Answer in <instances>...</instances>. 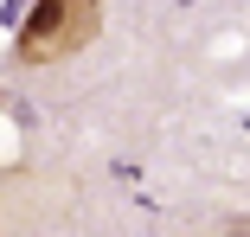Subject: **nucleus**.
<instances>
[{
  "label": "nucleus",
  "mask_w": 250,
  "mask_h": 237,
  "mask_svg": "<svg viewBox=\"0 0 250 237\" xmlns=\"http://www.w3.org/2000/svg\"><path fill=\"white\" fill-rule=\"evenodd\" d=\"M96 32H103V0H32L13 58L20 64H58V58H77Z\"/></svg>",
  "instance_id": "1"
}]
</instances>
